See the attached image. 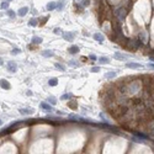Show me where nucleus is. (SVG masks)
Instances as JSON below:
<instances>
[{"instance_id": "obj_8", "label": "nucleus", "mask_w": 154, "mask_h": 154, "mask_svg": "<svg viewBox=\"0 0 154 154\" xmlns=\"http://www.w3.org/2000/svg\"><path fill=\"white\" fill-rule=\"evenodd\" d=\"M68 52H69L70 54H78V53L80 52V48H79L78 46H75V45H73V46H70V47L68 48Z\"/></svg>"}, {"instance_id": "obj_16", "label": "nucleus", "mask_w": 154, "mask_h": 154, "mask_svg": "<svg viewBox=\"0 0 154 154\" xmlns=\"http://www.w3.org/2000/svg\"><path fill=\"white\" fill-rule=\"evenodd\" d=\"M41 108L42 110H46V111H52V107H51V105H48L47 102H41Z\"/></svg>"}, {"instance_id": "obj_31", "label": "nucleus", "mask_w": 154, "mask_h": 154, "mask_svg": "<svg viewBox=\"0 0 154 154\" xmlns=\"http://www.w3.org/2000/svg\"><path fill=\"white\" fill-rule=\"evenodd\" d=\"M20 52H21L20 48H14V49L11 51V54H19Z\"/></svg>"}, {"instance_id": "obj_24", "label": "nucleus", "mask_w": 154, "mask_h": 154, "mask_svg": "<svg viewBox=\"0 0 154 154\" xmlns=\"http://www.w3.org/2000/svg\"><path fill=\"white\" fill-rule=\"evenodd\" d=\"M69 65H70V67H75V68L80 67L79 62H77V61H70V62H69Z\"/></svg>"}, {"instance_id": "obj_36", "label": "nucleus", "mask_w": 154, "mask_h": 154, "mask_svg": "<svg viewBox=\"0 0 154 154\" xmlns=\"http://www.w3.org/2000/svg\"><path fill=\"white\" fill-rule=\"evenodd\" d=\"M26 94L28 95V96H32V91H30V90H27V91H26Z\"/></svg>"}, {"instance_id": "obj_32", "label": "nucleus", "mask_w": 154, "mask_h": 154, "mask_svg": "<svg viewBox=\"0 0 154 154\" xmlns=\"http://www.w3.org/2000/svg\"><path fill=\"white\" fill-rule=\"evenodd\" d=\"M53 32H54L56 35H61V33H62V30H61L59 27H56L54 30H53Z\"/></svg>"}, {"instance_id": "obj_19", "label": "nucleus", "mask_w": 154, "mask_h": 154, "mask_svg": "<svg viewBox=\"0 0 154 154\" xmlns=\"http://www.w3.org/2000/svg\"><path fill=\"white\" fill-rule=\"evenodd\" d=\"M99 62L102 63V64H107V63H110V58L108 57H100L99 58Z\"/></svg>"}, {"instance_id": "obj_25", "label": "nucleus", "mask_w": 154, "mask_h": 154, "mask_svg": "<svg viewBox=\"0 0 154 154\" xmlns=\"http://www.w3.org/2000/svg\"><path fill=\"white\" fill-rule=\"evenodd\" d=\"M68 106H69L72 110H75V108L78 107V105H77V102H75V101H70L69 104H68Z\"/></svg>"}, {"instance_id": "obj_38", "label": "nucleus", "mask_w": 154, "mask_h": 154, "mask_svg": "<svg viewBox=\"0 0 154 154\" xmlns=\"http://www.w3.org/2000/svg\"><path fill=\"white\" fill-rule=\"evenodd\" d=\"M1 124H3V121H1V118H0V126H1Z\"/></svg>"}, {"instance_id": "obj_14", "label": "nucleus", "mask_w": 154, "mask_h": 154, "mask_svg": "<svg viewBox=\"0 0 154 154\" xmlns=\"http://www.w3.org/2000/svg\"><path fill=\"white\" fill-rule=\"evenodd\" d=\"M126 67L127 68H132V69H137V68H142V65L138 64V63H127Z\"/></svg>"}, {"instance_id": "obj_2", "label": "nucleus", "mask_w": 154, "mask_h": 154, "mask_svg": "<svg viewBox=\"0 0 154 154\" xmlns=\"http://www.w3.org/2000/svg\"><path fill=\"white\" fill-rule=\"evenodd\" d=\"M115 16L118 19V21H124V19L127 16V9H124V8L116 9L115 10Z\"/></svg>"}, {"instance_id": "obj_15", "label": "nucleus", "mask_w": 154, "mask_h": 154, "mask_svg": "<svg viewBox=\"0 0 154 154\" xmlns=\"http://www.w3.org/2000/svg\"><path fill=\"white\" fill-rule=\"evenodd\" d=\"M117 75V72H107L105 73V78L106 79H113Z\"/></svg>"}, {"instance_id": "obj_35", "label": "nucleus", "mask_w": 154, "mask_h": 154, "mask_svg": "<svg viewBox=\"0 0 154 154\" xmlns=\"http://www.w3.org/2000/svg\"><path fill=\"white\" fill-rule=\"evenodd\" d=\"M148 67H149L150 69H154V64H153V63H149V64H148Z\"/></svg>"}, {"instance_id": "obj_3", "label": "nucleus", "mask_w": 154, "mask_h": 154, "mask_svg": "<svg viewBox=\"0 0 154 154\" xmlns=\"http://www.w3.org/2000/svg\"><path fill=\"white\" fill-rule=\"evenodd\" d=\"M63 38L68 42H73L75 38V32H63Z\"/></svg>"}, {"instance_id": "obj_21", "label": "nucleus", "mask_w": 154, "mask_h": 154, "mask_svg": "<svg viewBox=\"0 0 154 154\" xmlns=\"http://www.w3.org/2000/svg\"><path fill=\"white\" fill-rule=\"evenodd\" d=\"M47 102H49L51 105H56V104H57V99L53 98V96H49V98L47 99Z\"/></svg>"}, {"instance_id": "obj_12", "label": "nucleus", "mask_w": 154, "mask_h": 154, "mask_svg": "<svg viewBox=\"0 0 154 154\" xmlns=\"http://www.w3.org/2000/svg\"><path fill=\"white\" fill-rule=\"evenodd\" d=\"M42 56L49 58V57H53L54 56V52H53V51H51V49H46V51H43V52H42Z\"/></svg>"}, {"instance_id": "obj_33", "label": "nucleus", "mask_w": 154, "mask_h": 154, "mask_svg": "<svg viewBox=\"0 0 154 154\" xmlns=\"http://www.w3.org/2000/svg\"><path fill=\"white\" fill-rule=\"evenodd\" d=\"M89 3H90V0H83V1H82V6H87V5H89Z\"/></svg>"}, {"instance_id": "obj_29", "label": "nucleus", "mask_w": 154, "mask_h": 154, "mask_svg": "<svg viewBox=\"0 0 154 154\" xmlns=\"http://www.w3.org/2000/svg\"><path fill=\"white\" fill-rule=\"evenodd\" d=\"M6 14H8V16H9V17H11V19L15 17V12H14L12 10H8V12H6Z\"/></svg>"}, {"instance_id": "obj_23", "label": "nucleus", "mask_w": 154, "mask_h": 154, "mask_svg": "<svg viewBox=\"0 0 154 154\" xmlns=\"http://www.w3.org/2000/svg\"><path fill=\"white\" fill-rule=\"evenodd\" d=\"M139 40H141L142 42H145L147 41V33L145 32H141V35H139Z\"/></svg>"}, {"instance_id": "obj_5", "label": "nucleus", "mask_w": 154, "mask_h": 154, "mask_svg": "<svg viewBox=\"0 0 154 154\" xmlns=\"http://www.w3.org/2000/svg\"><path fill=\"white\" fill-rule=\"evenodd\" d=\"M6 69H8L10 73H15L16 69H17V65L15 62H9L8 64H6Z\"/></svg>"}, {"instance_id": "obj_34", "label": "nucleus", "mask_w": 154, "mask_h": 154, "mask_svg": "<svg viewBox=\"0 0 154 154\" xmlns=\"http://www.w3.org/2000/svg\"><path fill=\"white\" fill-rule=\"evenodd\" d=\"M89 58H90L91 61H96V56H95V54H90Z\"/></svg>"}, {"instance_id": "obj_30", "label": "nucleus", "mask_w": 154, "mask_h": 154, "mask_svg": "<svg viewBox=\"0 0 154 154\" xmlns=\"http://www.w3.org/2000/svg\"><path fill=\"white\" fill-rule=\"evenodd\" d=\"M101 69H100V67H92L91 69H90V72L91 73H99Z\"/></svg>"}, {"instance_id": "obj_39", "label": "nucleus", "mask_w": 154, "mask_h": 154, "mask_svg": "<svg viewBox=\"0 0 154 154\" xmlns=\"http://www.w3.org/2000/svg\"><path fill=\"white\" fill-rule=\"evenodd\" d=\"M6 1H9V3H10V1H12V0H6Z\"/></svg>"}, {"instance_id": "obj_10", "label": "nucleus", "mask_w": 154, "mask_h": 154, "mask_svg": "<svg viewBox=\"0 0 154 154\" xmlns=\"http://www.w3.org/2000/svg\"><path fill=\"white\" fill-rule=\"evenodd\" d=\"M57 8V1H49L47 5H46V9L48 10V11H52V10H54Z\"/></svg>"}, {"instance_id": "obj_26", "label": "nucleus", "mask_w": 154, "mask_h": 154, "mask_svg": "<svg viewBox=\"0 0 154 154\" xmlns=\"http://www.w3.org/2000/svg\"><path fill=\"white\" fill-rule=\"evenodd\" d=\"M54 67H56L57 69H59L61 72H64V70H65V68L63 67L62 64H59V63H54Z\"/></svg>"}, {"instance_id": "obj_22", "label": "nucleus", "mask_w": 154, "mask_h": 154, "mask_svg": "<svg viewBox=\"0 0 154 154\" xmlns=\"http://www.w3.org/2000/svg\"><path fill=\"white\" fill-rule=\"evenodd\" d=\"M63 5H64V0H59V1H57V10H62L63 9Z\"/></svg>"}, {"instance_id": "obj_18", "label": "nucleus", "mask_w": 154, "mask_h": 154, "mask_svg": "<svg viewBox=\"0 0 154 154\" xmlns=\"http://www.w3.org/2000/svg\"><path fill=\"white\" fill-rule=\"evenodd\" d=\"M57 84H58V79L57 78H52V79L48 80V85L49 86H56Z\"/></svg>"}, {"instance_id": "obj_13", "label": "nucleus", "mask_w": 154, "mask_h": 154, "mask_svg": "<svg viewBox=\"0 0 154 154\" xmlns=\"http://www.w3.org/2000/svg\"><path fill=\"white\" fill-rule=\"evenodd\" d=\"M42 38L41 37H38V36H33V37H32V43H33V45H41V43H42Z\"/></svg>"}, {"instance_id": "obj_20", "label": "nucleus", "mask_w": 154, "mask_h": 154, "mask_svg": "<svg viewBox=\"0 0 154 154\" xmlns=\"http://www.w3.org/2000/svg\"><path fill=\"white\" fill-rule=\"evenodd\" d=\"M134 134H136L138 138H141V139H148V138H149L147 134H144V133H139V132H136Z\"/></svg>"}, {"instance_id": "obj_27", "label": "nucleus", "mask_w": 154, "mask_h": 154, "mask_svg": "<svg viewBox=\"0 0 154 154\" xmlns=\"http://www.w3.org/2000/svg\"><path fill=\"white\" fill-rule=\"evenodd\" d=\"M70 98H72L70 94H64V95H62V96H61V100H69Z\"/></svg>"}, {"instance_id": "obj_37", "label": "nucleus", "mask_w": 154, "mask_h": 154, "mask_svg": "<svg viewBox=\"0 0 154 154\" xmlns=\"http://www.w3.org/2000/svg\"><path fill=\"white\" fill-rule=\"evenodd\" d=\"M3 63H4L3 62V58H0V65H3Z\"/></svg>"}, {"instance_id": "obj_28", "label": "nucleus", "mask_w": 154, "mask_h": 154, "mask_svg": "<svg viewBox=\"0 0 154 154\" xmlns=\"http://www.w3.org/2000/svg\"><path fill=\"white\" fill-rule=\"evenodd\" d=\"M0 8H1V9H8V8H9V1H6V0H5L4 3H1Z\"/></svg>"}, {"instance_id": "obj_9", "label": "nucleus", "mask_w": 154, "mask_h": 154, "mask_svg": "<svg viewBox=\"0 0 154 154\" xmlns=\"http://www.w3.org/2000/svg\"><path fill=\"white\" fill-rule=\"evenodd\" d=\"M27 12H28V8H27V6H24V8L19 9V11H17V15H19V16H21V17H24Z\"/></svg>"}, {"instance_id": "obj_11", "label": "nucleus", "mask_w": 154, "mask_h": 154, "mask_svg": "<svg viewBox=\"0 0 154 154\" xmlns=\"http://www.w3.org/2000/svg\"><path fill=\"white\" fill-rule=\"evenodd\" d=\"M94 40H96L99 43H102L104 40H105V37H104V35H102V33H95L94 35Z\"/></svg>"}, {"instance_id": "obj_17", "label": "nucleus", "mask_w": 154, "mask_h": 154, "mask_svg": "<svg viewBox=\"0 0 154 154\" xmlns=\"http://www.w3.org/2000/svg\"><path fill=\"white\" fill-rule=\"evenodd\" d=\"M28 25H30L31 27H36V26L38 25V20L33 17V19H31L30 21H28Z\"/></svg>"}, {"instance_id": "obj_1", "label": "nucleus", "mask_w": 154, "mask_h": 154, "mask_svg": "<svg viewBox=\"0 0 154 154\" xmlns=\"http://www.w3.org/2000/svg\"><path fill=\"white\" fill-rule=\"evenodd\" d=\"M124 46H126L128 49H137L138 47L142 46V41L141 40H134V38L133 40H127V43Z\"/></svg>"}, {"instance_id": "obj_4", "label": "nucleus", "mask_w": 154, "mask_h": 154, "mask_svg": "<svg viewBox=\"0 0 154 154\" xmlns=\"http://www.w3.org/2000/svg\"><path fill=\"white\" fill-rule=\"evenodd\" d=\"M0 87L4 90H9V89H11V85L6 79H0Z\"/></svg>"}, {"instance_id": "obj_6", "label": "nucleus", "mask_w": 154, "mask_h": 154, "mask_svg": "<svg viewBox=\"0 0 154 154\" xmlns=\"http://www.w3.org/2000/svg\"><path fill=\"white\" fill-rule=\"evenodd\" d=\"M113 58H115V59H117V61H122V62H124V61L128 59V56H124V54H122V53L116 52V53H113Z\"/></svg>"}, {"instance_id": "obj_7", "label": "nucleus", "mask_w": 154, "mask_h": 154, "mask_svg": "<svg viewBox=\"0 0 154 154\" xmlns=\"http://www.w3.org/2000/svg\"><path fill=\"white\" fill-rule=\"evenodd\" d=\"M19 112H20L21 115H31V113L35 112V110L31 108V107H26V108H20Z\"/></svg>"}]
</instances>
